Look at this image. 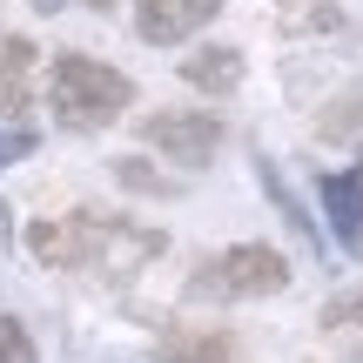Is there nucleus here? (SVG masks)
Here are the masks:
<instances>
[{
    "instance_id": "1",
    "label": "nucleus",
    "mask_w": 363,
    "mask_h": 363,
    "mask_svg": "<svg viewBox=\"0 0 363 363\" xmlns=\"http://www.w3.org/2000/svg\"><path fill=\"white\" fill-rule=\"evenodd\" d=\"M162 249H169V235H162L155 222L101 216V208H67V216L27 222V256H34L40 269L81 276V283H101V289L135 283Z\"/></svg>"
},
{
    "instance_id": "2",
    "label": "nucleus",
    "mask_w": 363,
    "mask_h": 363,
    "mask_svg": "<svg viewBox=\"0 0 363 363\" xmlns=\"http://www.w3.org/2000/svg\"><path fill=\"white\" fill-rule=\"evenodd\" d=\"M135 81L121 67L94 61V54H54L48 61V115L67 135H101L128 115Z\"/></svg>"
},
{
    "instance_id": "3",
    "label": "nucleus",
    "mask_w": 363,
    "mask_h": 363,
    "mask_svg": "<svg viewBox=\"0 0 363 363\" xmlns=\"http://www.w3.org/2000/svg\"><path fill=\"white\" fill-rule=\"evenodd\" d=\"M289 289V256L269 242H235L222 256H202L182 283V296L195 303H262V296H283Z\"/></svg>"
},
{
    "instance_id": "4",
    "label": "nucleus",
    "mask_w": 363,
    "mask_h": 363,
    "mask_svg": "<svg viewBox=\"0 0 363 363\" xmlns=\"http://www.w3.org/2000/svg\"><path fill=\"white\" fill-rule=\"evenodd\" d=\"M135 135H142L155 155L182 162V169H208L216 148L229 142L222 115H208V108H162V115H142V121H135Z\"/></svg>"
},
{
    "instance_id": "5",
    "label": "nucleus",
    "mask_w": 363,
    "mask_h": 363,
    "mask_svg": "<svg viewBox=\"0 0 363 363\" xmlns=\"http://www.w3.org/2000/svg\"><path fill=\"white\" fill-rule=\"evenodd\" d=\"M222 7H229V0H135V34H142L148 48H175V40L202 34Z\"/></svg>"
},
{
    "instance_id": "6",
    "label": "nucleus",
    "mask_w": 363,
    "mask_h": 363,
    "mask_svg": "<svg viewBox=\"0 0 363 363\" xmlns=\"http://www.w3.org/2000/svg\"><path fill=\"white\" fill-rule=\"evenodd\" d=\"M34 74H40V48L27 34H0V121H21L34 108Z\"/></svg>"
},
{
    "instance_id": "7",
    "label": "nucleus",
    "mask_w": 363,
    "mask_h": 363,
    "mask_svg": "<svg viewBox=\"0 0 363 363\" xmlns=\"http://www.w3.org/2000/svg\"><path fill=\"white\" fill-rule=\"evenodd\" d=\"M175 74H182V88H195V94H235L242 74H249V61H242V48H229V40H208V48L182 54Z\"/></svg>"
},
{
    "instance_id": "8",
    "label": "nucleus",
    "mask_w": 363,
    "mask_h": 363,
    "mask_svg": "<svg viewBox=\"0 0 363 363\" xmlns=\"http://www.w3.org/2000/svg\"><path fill=\"white\" fill-rule=\"evenodd\" d=\"M155 363H242V350L222 323H169Z\"/></svg>"
},
{
    "instance_id": "9",
    "label": "nucleus",
    "mask_w": 363,
    "mask_h": 363,
    "mask_svg": "<svg viewBox=\"0 0 363 363\" xmlns=\"http://www.w3.org/2000/svg\"><path fill=\"white\" fill-rule=\"evenodd\" d=\"M316 195H323V216H330V229H337V242L350 249V256H363V169L316 175Z\"/></svg>"
},
{
    "instance_id": "10",
    "label": "nucleus",
    "mask_w": 363,
    "mask_h": 363,
    "mask_svg": "<svg viewBox=\"0 0 363 363\" xmlns=\"http://www.w3.org/2000/svg\"><path fill=\"white\" fill-rule=\"evenodd\" d=\"M256 182H262V189H269V202L283 208V222H289V229H296L303 242H316V222H310V208L296 202V189H289V182H283V169H276L269 155H256Z\"/></svg>"
},
{
    "instance_id": "11",
    "label": "nucleus",
    "mask_w": 363,
    "mask_h": 363,
    "mask_svg": "<svg viewBox=\"0 0 363 363\" xmlns=\"http://www.w3.org/2000/svg\"><path fill=\"white\" fill-rule=\"evenodd\" d=\"M357 121H363V81H350V88L337 94V108H323V115H316V135H323V142H350Z\"/></svg>"
},
{
    "instance_id": "12",
    "label": "nucleus",
    "mask_w": 363,
    "mask_h": 363,
    "mask_svg": "<svg viewBox=\"0 0 363 363\" xmlns=\"http://www.w3.org/2000/svg\"><path fill=\"white\" fill-rule=\"evenodd\" d=\"M115 182H121V189H135V195H162V202L182 195V182L162 175V169H148L142 155H115Z\"/></svg>"
},
{
    "instance_id": "13",
    "label": "nucleus",
    "mask_w": 363,
    "mask_h": 363,
    "mask_svg": "<svg viewBox=\"0 0 363 363\" xmlns=\"http://www.w3.org/2000/svg\"><path fill=\"white\" fill-rule=\"evenodd\" d=\"M0 363H40V357H34V337H27L21 316H0Z\"/></svg>"
},
{
    "instance_id": "14",
    "label": "nucleus",
    "mask_w": 363,
    "mask_h": 363,
    "mask_svg": "<svg viewBox=\"0 0 363 363\" xmlns=\"http://www.w3.org/2000/svg\"><path fill=\"white\" fill-rule=\"evenodd\" d=\"M34 155V128H13V121H0V169H13V162Z\"/></svg>"
},
{
    "instance_id": "15",
    "label": "nucleus",
    "mask_w": 363,
    "mask_h": 363,
    "mask_svg": "<svg viewBox=\"0 0 363 363\" xmlns=\"http://www.w3.org/2000/svg\"><path fill=\"white\" fill-rule=\"evenodd\" d=\"M323 323H330V330H363V289H350V296H337V303L323 310Z\"/></svg>"
},
{
    "instance_id": "16",
    "label": "nucleus",
    "mask_w": 363,
    "mask_h": 363,
    "mask_svg": "<svg viewBox=\"0 0 363 363\" xmlns=\"http://www.w3.org/2000/svg\"><path fill=\"white\" fill-rule=\"evenodd\" d=\"M27 7H34V13H61L67 0H27Z\"/></svg>"
},
{
    "instance_id": "17",
    "label": "nucleus",
    "mask_w": 363,
    "mask_h": 363,
    "mask_svg": "<svg viewBox=\"0 0 363 363\" xmlns=\"http://www.w3.org/2000/svg\"><path fill=\"white\" fill-rule=\"evenodd\" d=\"M81 7H94V13H108V7H115V0H81Z\"/></svg>"
}]
</instances>
